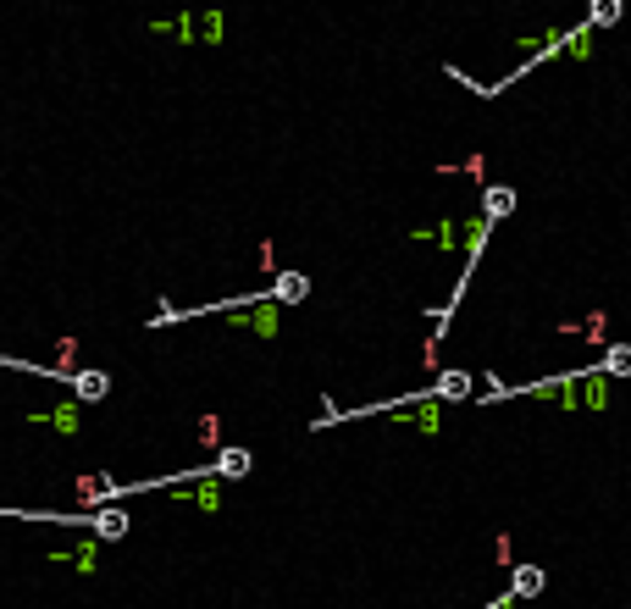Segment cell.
<instances>
[{"label": "cell", "mask_w": 631, "mask_h": 609, "mask_svg": "<svg viewBox=\"0 0 631 609\" xmlns=\"http://www.w3.org/2000/svg\"><path fill=\"white\" fill-rule=\"evenodd\" d=\"M510 211H515V188H510V183H493V188H482V216H487V222L510 216Z\"/></svg>", "instance_id": "cell-3"}, {"label": "cell", "mask_w": 631, "mask_h": 609, "mask_svg": "<svg viewBox=\"0 0 631 609\" xmlns=\"http://www.w3.org/2000/svg\"><path fill=\"white\" fill-rule=\"evenodd\" d=\"M305 294H311V277L305 272H277V283H272V300L277 305H299Z\"/></svg>", "instance_id": "cell-2"}, {"label": "cell", "mask_w": 631, "mask_h": 609, "mask_svg": "<svg viewBox=\"0 0 631 609\" xmlns=\"http://www.w3.org/2000/svg\"><path fill=\"white\" fill-rule=\"evenodd\" d=\"M582 405H587V410H604V405H609V377L598 371V366L582 371Z\"/></svg>", "instance_id": "cell-4"}, {"label": "cell", "mask_w": 631, "mask_h": 609, "mask_svg": "<svg viewBox=\"0 0 631 609\" xmlns=\"http://www.w3.org/2000/svg\"><path fill=\"white\" fill-rule=\"evenodd\" d=\"M73 388H78V399H106L111 394V377L89 366V371H73Z\"/></svg>", "instance_id": "cell-7"}, {"label": "cell", "mask_w": 631, "mask_h": 609, "mask_svg": "<svg viewBox=\"0 0 631 609\" xmlns=\"http://www.w3.org/2000/svg\"><path fill=\"white\" fill-rule=\"evenodd\" d=\"M582 338H587V344H604V349H609V316H604V310H592L587 322H582Z\"/></svg>", "instance_id": "cell-11"}, {"label": "cell", "mask_w": 631, "mask_h": 609, "mask_svg": "<svg viewBox=\"0 0 631 609\" xmlns=\"http://www.w3.org/2000/svg\"><path fill=\"white\" fill-rule=\"evenodd\" d=\"M620 17V0H592L587 6V28H609Z\"/></svg>", "instance_id": "cell-10"}, {"label": "cell", "mask_w": 631, "mask_h": 609, "mask_svg": "<svg viewBox=\"0 0 631 609\" xmlns=\"http://www.w3.org/2000/svg\"><path fill=\"white\" fill-rule=\"evenodd\" d=\"M598 371H604L609 382H615V377H631V344H609L604 361H598Z\"/></svg>", "instance_id": "cell-8"}, {"label": "cell", "mask_w": 631, "mask_h": 609, "mask_svg": "<svg viewBox=\"0 0 631 609\" xmlns=\"http://www.w3.org/2000/svg\"><path fill=\"white\" fill-rule=\"evenodd\" d=\"M89 526H94V537L117 543V537H127V509H111V504H106V509H94V521H89Z\"/></svg>", "instance_id": "cell-5"}, {"label": "cell", "mask_w": 631, "mask_h": 609, "mask_svg": "<svg viewBox=\"0 0 631 609\" xmlns=\"http://www.w3.org/2000/svg\"><path fill=\"white\" fill-rule=\"evenodd\" d=\"M493 560H498V565H515V554H510V537H498V543H493Z\"/></svg>", "instance_id": "cell-12"}, {"label": "cell", "mask_w": 631, "mask_h": 609, "mask_svg": "<svg viewBox=\"0 0 631 609\" xmlns=\"http://www.w3.org/2000/svg\"><path fill=\"white\" fill-rule=\"evenodd\" d=\"M543 587H548V570H543V565H515V570H510V598H515V604H521V598H538Z\"/></svg>", "instance_id": "cell-1"}, {"label": "cell", "mask_w": 631, "mask_h": 609, "mask_svg": "<svg viewBox=\"0 0 631 609\" xmlns=\"http://www.w3.org/2000/svg\"><path fill=\"white\" fill-rule=\"evenodd\" d=\"M244 471H250V448H222L216 465H211V476H227V483H232V476H244Z\"/></svg>", "instance_id": "cell-9"}, {"label": "cell", "mask_w": 631, "mask_h": 609, "mask_svg": "<svg viewBox=\"0 0 631 609\" xmlns=\"http://www.w3.org/2000/svg\"><path fill=\"white\" fill-rule=\"evenodd\" d=\"M471 371H443L438 382H432V399H471Z\"/></svg>", "instance_id": "cell-6"}]
</instances>
